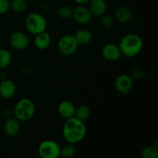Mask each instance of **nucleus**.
<instances>
[{
    "label": "nucleus",
    "mask_w": 158,
    "mask_h": 158,
    "mask_svg": "<svg viewBox=\"0 0 158 158\" xmlns=\"http://www.w3.org/2000/svg\"><path fill=\"white\" fill-rule=\"evenodd\" d=\"M78 43L72 34L63 35L57 43V49L60 53L64 56H69L76 52L78 49Z\"/></svg>",
    "instance_id": "39448f33"
},
{
    "label": "nucleus",
    "mask_w": 158,
    "mask_h": 158,
    "mask_svg": "<svg viewBox=\"0 0 158 158\" xmlns=\"http://www.w3.org/2000/svg\"><path fill=\"white\" fill-rule=\"evenodd\" d=\"M35 104L29 98H23L19 100L13 110L15 118L19 122H26L30 120L35 115Z\"/></svg>",
    "instance_id": "7ed1b4c3"
},
{
    "label": "nucleus",
    "mask_w": 158,
    "mask_h": 158,
    "mask_svg": "<svg viewBox=\"0 0 158 158\" xmlns=\"http://www.w3.org/2000/svg\"><path fill=\"white\" fill-rule=\"evenodd\" d=\"M12 55L6 49H0V69H4L10 65Z\"/></svg>",
    "instance_id": "6ab92c4d"
},
{
    "label": "nucleus",
    "mask_w": 158,
    "mask_h": 158,
    "mask_svg": "<svg viewBox=\"0 0 158 158\" xmlns=\"http://www.w3.org/2000/svg\"><path fill=\"white\" fill-rule=\"evenodd\" d=\"M5 134L9 137H14L19 134L20 131L19 120L16 118H9L5 122L3 126Z\"/></svg>",
    "instance_id": "2eb2a0df"
},
{
    "label": "nucleus",
    "mask_w": 158,
    "mask_h": 158,
    "mask_svg": "<svg viewBox=\"0 0 158 158\" xmlns=\"http://www.w3.org/2000/svg\"><path fill=\"white\" fill-rule=\"evenodd\" d=\"M76 148L74 147V144L70 143H68L66 145H64L63 147L60 148V157L64 158H71L75 156Z\"/></svg>",
    "instance_id": "412c9836"
},
{
    "label": "nucleus",
    "mask_w": 158,
    "mask_h": 158,
    "mask_svg": "<svg viewBox=\"0 0 158 158\" xmlns=\"http://www.w3.org/2000/svg\"><path fill=\"white\" fill-rule=\"evenodd\" d=\"M93 15H91L88 7L84 5H79L77 7L73 9L72 18L80 25H86L90 23Z\"/></svg>",
    "instance_id": "1a4fd4ad"
},
{
    "label": "nucleus",
    "mask_w": 158,
    "mask_h": 158,
    "mask_svg": "<svg viewBox=\"0 0 158 158\" xmlns=\"http://www.w3.org/2000/svg\"><path fill=\"white\" fill-rule=\"evenodd\" d=\"M90 108L88 106H86V105L82 104L80 105L79 106H77V107H76L74 117H75L76 118L79 119V120L84 122L85 120L89 119V117H90Z\"/></svg>",
    "instance_id": "a211bd4d"
},
{
    "label": "nucleus",
    "mask_w": 158,
    "mask_h": 158,
    "mask_svg": "<svg viewBox=\"0 0 158 158\" xmlns=\"http://www.w3.org/2000/svg\"><path fill=\"white\" fill-rule=\"evenodd\" d=\"M9 43L16 50H24L29 46V36L25 32L17 31L13 32L9 38Z\"/></svg>",
    "instance_id": "6e6552de"
},
{
    "label": "nucleus",
    "mask_w": 158,
    "mask_h": 158,
    "mask_svg": "<svg viewBox=\"0 0 158 158\" xmlns=\"http://www.w3.org/2000/svg\"><path fill=\"white\" fill-rule=\"evenodd\" d=\"M118 46L122 56L131 59L141 52L143 42L141 37L137 34L128 33L122 37Z\"/></svg>",
    "instance_id": "f03ea898"
},
{
    "label": "nucleus",
    "mask_w": 158,
    "mask_h": 158,
    "mask_svg": "<svg viewBox=\"0 0 158 158\" xmlns=\"http://www.w3.org/2000/svg\"><path fill=\"white\" fill-rule=\"evenodd\" d=\"M10 9L9 0H0V15L6 13Z\"/></svg>",
    "instance_id": "393cba45"
},
{
    "label": "nucleus",
    "mask_w": 158,
    "mask_h": 158,
    "mask_svg": "<svg viewBox=\"0 0 158 158\" xmlns=\"http://www.w3.org/2000/svg\"><path fill=\"white\" fill-rule=\"evenodd\" d=\"M86 131L87 130L84 122L73 117L66 120L62 130V134L67 143L76 144L85 138Z\"/></svg>",
    "instance_id": "f257e3e1"
},
{
    "label": "nucleus",
    "mask_w": 158,
    "mask_h": 158,
    "mask_svg": "<svg viewBox=\"0 0 158 158\" xmlns=\"http://www.w3.org/2000/svg\"><path fill=\"white\" fill-rule=\"evenodd\" d=\"M141 157L143 158H157L158 157L157 144L145 147L141 151Z\"/></svg>",
    "instance_id": "4be33fe9"
},
{
    "label": "nucleus",
    "mask_w": 158,
    "mask_h": 158,
    "mask_svg": "<svg viewBox=\"0 0 158 158\" xmlns=\"http://www.w3.org/2000/svg\"><path fill=\"white\" fill-rule=\"evenodd\" d=\"M133 17L132 11L126 6H120L114 12V18L120 23H127Z\"/></svg>",
    "instance_id": "dca6fc26"
},
{
    "label": "nucleus",
    "mask_w": 158,
    "mask_h": 158,
    "mask_svg": "<svg viewBox=\"0 0 158 158\" xmlns=\"http://www.w3.org/2000/svg\"><path fill=\"white\" fill-rule=\"evenodd\" d=\"M38 154L42 158H57L60 157V147L54 140H43L38 147Z\"/></svg>",
    "instance_id": "423d86ee"
},
{
    "label": "nucleus",
    "mask_w": 158,
    "mask_h": 158,
    "mask_svg": "<svg viewBox=\"0 0 158 158\" xmlns=\"http://www.w3.org/2000/svg\"><path fill=\"white\" fill-rule=\"evenodd\" d=\"M102 56L107 61L115 62L120 60L122 54L118 45L114 43H107L104 45L102 49Z\"/></svg>",
    "instance_id": "9d476101"
},
{
    "label": "nucleus",
    "mask_w": 158,
    "mask_h": 158,
    "mask_svg": "<svg viewBox=\"0 0 158 158\" xmlns=\"http://www.w3.org/2000/svg\"><path fill=\"white\" fill-rule=\"evenodd\" d=\"M16 93L15 83L11 80H3L0 83V96L5 100L12 99Z\"/></svg>",
    "instance_id": "9b49d317"
},
{
    "label": "nucleus",
    "mask_w": 158,
    "mask_h": 158,
    "mask_svg": "<svg viewBox=\"0 0 158 158\" xmlns=\"http://www.w3.org/2000/svg\"><path fill=\"white\" fill-rule=\"evenodd\" d=\"M131 76L134 80H140L144 77V72L140 68H136V69H133Z\"/></svg>",
    "instance_id": "a878e982"
},
{
    "label": "nucleus",
    "mask_w": 158,
    "mask_h": 158,
    "mask_svg": "<svg viewBox=\"0 0 158 158\" xmlns=\"http://www.w3.org/2000/svg\"><path fill=\"white\" fill-rule=\"evenodd\" d=\"M51 44V36L46 31L36 34L34 39V45L39 50H46Z\"/></svg>",
    "instance_id": "4468645a"
},
{
    "label": "nucleus",
    "mask_w": 158,
    "mask_h": 158,
    "mask_svg": "<svg viewBox=\"0 0 158 158\" xmlns=\"http://www.w3.org/2000/svg\"><path fill=\"white\" fill-rule=\"evenodd\" d=\"M100 23L103 27L106 29H110L112 27L114 24V19L111 15L104 13L100 16Z\"/></svg>",
    "instance_id": "b1692460"
},
{
    "label": "nucleus",
    "mask_w": 158,
    "mask_h": 158,
    "mask_svg": "<svg viewBox=\"0 0 158 158\" xmlns=\"http://www.w3.org/2000/svg\"><path fill=\"white\" fill-rule=\"evenodd\" d=\"M10 9L16 13H21L27 9V2L26 0H12L10 2Z\"/></svg>",
    "instance_id": "aec40b11"
},
{
    "label": "nucleus",
    "mask_w": 158,
    "mask_h": 158,
    "mask_svg": "<svg viewBox=\"0 0 158 158\" xmlns=\"http://www.w3.org/2000/svg\"><path fill=\"white\" fill-rule=\"evenodd\" d=\"M76 106L73 103L69 100H63L61 101L58 105L57 111L62 118L67 120L74 117L75 114Z\"/></svg>",
    "instance_id": "f8f14e48"
},
{
    "label": "nucleus",
    "mask_w": 158,
    "mask_h": 158,
    "mask_svg": "<svg viewBox=\"0 0 158 158\" xmlns=\"http://www.w3.org/2000/svg\"><path fill=\"white\" fill-rule=\"evenodd\" d=\"M73 9L69 6H61L57 9V14L59 16L63 19H69L72 18Z\"/></svg>",
    "instance_id": "5701e85b"
},
{
    "label": "nucleus",
    "mask_w": 158,
    "mask_h": 158,
    "mask_svg": "<svg viewBox=\"0 0 158 158\" xmlns=\"http://www.w3.org/2000/svg\"><path fill=\"white\" fill-rule=\"evenodd\" d=\"M25 27L29 33L36 35L46 30L47 22L40 13L32 12L25 19Z\"/></svg>",
    "instance_id": "20e7f679"
},
{
    "label": "nucleus",
    "mask_w": 158,
    "mask_h": 158,
    "mask_svg": "<svg viewBox=\"0 0 158 158\" xmlns=\"http://www.w3.org/2000/svg\"><path fill=\"white\" fill-rule=\"evenodd\" d=\"M134 80L130 74H120L114 82L116 90L123 95L130 94L134 88Z\"/></svg>",
    "instance_id": "0eeeda50"
},
{
    "label": "nucleus",
    "mask_w": 158,
    "mask_h": 158,
    "mask_svg": "<svg viewBox=\"0 0 158 158\" xmlns=\"http://www.w3.org/2000/svg\"><path fill=\"white\" fill-rule=\"evenodd\" d=\"M89 0H74L75 2H77L79 5H84L89 2Z\"/></svg>",
    "instance_id": "bb28decb"
},
{
    "label": "nucleus",
    "mask_w": 158,
    "mask_h": 158,
    "mask_svg": "<svg viewBox=\"0 0 158 158\" xmlns=\"http://www.w3.org/2000/svg\"><path fill=\"white\" fill-rule=\"evenodd\" d=\"M78 45H87L93 41L94 35L92 32L87 29H80L73 34Z\"/></svg>",
    "instance_id": "f3484780"
},
{
    "label": "nucleus",
    "mask_w": 158,
    "mask_h": 158,
    "mask_svg": "<svg viewBox=\"0 0 158 158\" xmlns=\"http://www.w3.org/2000/svg\"><path fill=\"white\" fill-rule=\"evenodd\" d=\"M88 9L93 16L100 17L106 12V2L105 0H89Z\"/></svg>",
    "instance_id": "ddd939ff"
}]
</instances>
